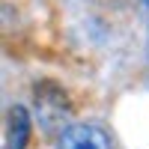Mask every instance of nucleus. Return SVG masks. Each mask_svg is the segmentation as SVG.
Instances as JSON below:
<instances>
[{"label": "nucleus", "instance_id": "obj_1", "mask_svg": "<svg viewBox=\"0 0 149 149\" xmlns=\"http://www.w3.org/2000/svg\"><path fill=\"white\" fill-rule=\"evenodd\" d=\"M60 149H110V137L102 125H69L60 134Z\"/></svg>", "mask_w": 149, "mask_h": 149}, {"label": "nucleus", "instance_id": "obj_2", "mask_svg": "<svg viewBox=\"0 0 149 149\" xmlns=\"http://www.w3.org/2000/svg\"><path fill=\"white\" fill-rule=\"evenodd\" d=\"M30 137V116L24 107H12L9 113V134H6V149H24Z\"/></svg>", "mask_w": 149, "mask_h": 149}]
</instances>
